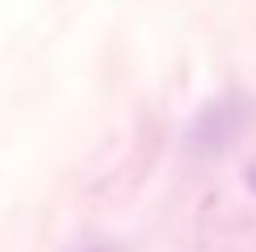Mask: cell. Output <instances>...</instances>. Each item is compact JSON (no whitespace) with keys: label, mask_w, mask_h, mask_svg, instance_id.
I'll use <instances>...</instances> for the list:
<instances>
[{"label":"cell","mask_w":256,"mask_h":252,"mask_svg":"<svg viewBox=\"0 0 256 252\" xmlns=\"http://www.w3.org/2000/svg\"><path fill=\"white\" fill-rule=\"evenodd\" d=\"M248 101L236 97V92H227V97H214L210 105H202L198 118L189 122L185 130V147L202 160H210V156H222L236 147V139L244 134V126H248Z\"/></svg>","instance_id":"obj_1"},{"label":"cell","mask_w":256,"mask_h":252,"mask_svg":"<svg viewBox=\"0 0 256 252\" xmlns=\"http://www.w3.org/2000/svg\"><path fill=\"white\" fill-rule=\"evenodd\" d=\"M244 181H248V189H252V194H256V164L248 168V172H244Z\"/></svg>","instance_id":"obj_2"},{"label":"cell","mask_w":256,"mask_h":252,"mask_svg":"<svg viewBox=\"0 0 256 252\" xmlns=\"http://www.w3.org/2000/svg\"><path fill=\"white\" fill-rule=\"evenodd\" d=\"M88 252H114V248H105V244H97V248H88Z\"/></svg>","instance_id":"obj_3"}]
</instances>
